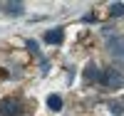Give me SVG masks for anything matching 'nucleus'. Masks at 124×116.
Returning a JSON list of instances; mask_svg holds the SVG:
<instances>
[{"mask_svg": "<svg viewBox=\"0 0 124 116\" xmlns=\"http://www.w3.org/2000/svg\"><path fill=\"white\" fill-rule=\"evenodd\" d=\"M47 106L52 109V111H60V109H62V96H57V94H50V96H47Z\"/></svg>", "mask_w": 124, "mask_h": 116, "instance_id": "7", "label": "nucleus"}, {"mask_svg": "<svg viewBox=\"0 0 124 116\" xmlns=\"http://www.w3.org/2000/svg\"><path fill=\"white\" fill-rule=\"evenodd\" d=\"M62 40H65V30L62 27H55V30H47L45 32V42L47 45H62Z\"/></svg>", "mask_w": 124, "mask_h": 116, "instance_id": "4", "label": "nucleus"}, {"mask_svg": "<svg viewBox=\"0 0 124 116\" xmlns=\"http://www.w3.org/2000/svg\"><path fill=\"white\" fill-rule=\"evenodd\" d=\"M107 49H109L112 57L124 59V37H119V35H107Z\"/></svg>", "mask_w": 124, "mask_h": 116, "instance_id": "3", "label": "nucleus"}, {"mask_svg": "<svg viewBox=\"0 0 124 116\" xmlns=\"http://www.w3.org/2000/svg\"><path fill=\"white\" fill-rule=\"evenodd\" d=\"M23 114V104L17 99L8 96V99H0V116H20Z\"/></svg>", "mask_w": 124, "mask_h": 116, "instance_id": "2", "label": "nucleus"}, {"mask_svg": "<svg viewBox=\"0 0 124 116\" xmlns=\"http://www.w3.org/2000/svg\"><path fill=\"white\" fill-rule=\"evenodd\" d=\"M27 49L32 52V55H40V47H37V42H35V40H27Z\"/></svg>", "mask_w": 124, "mask_h": 116, "instance_id": "10", "label": "nucleus"}, {"mask_svg": "<svg viewBox=\"0 0 124 116\" xmlns=\"http://www.w3.org/2000/svg\"><path fill=\"white\" fill-rule=\"evenodd\" d=\"M109 15L112 17H122L124 15V3H112L109 5Z\"/></svg>", "mask_w": 124, "mask_h": 116, "instance_id": "8", "label": "nucleus"}, {"mask_svg": "<svg viewBox=\"0 0 124 116\" xmlns=\"http://www.w3.org/2000/svg\"><path fill=\"white\" fill-rule=\"evenodd\" d=\"M109 111L114 114V116H122V114H124V106H122L119 101H112V104H109Z\"/></svg>", "mask_w": 124, "mask_h": 116, "instance_id": "9", "label": "nucleus"}, {"mask_svg": "<svg viewBox=\"0 0 124 116\" xmlns=\"http://www.w3.org/2000/svg\"><path fill=\"white\" fill-rule=\"evenodd\" d=\"M85 82H99V69H97L94 62H89L85 67Z\"/></svg>", "mask_w": 124, "mask_h": 116, "instance_id": "6", "label": "nucleus"}, {"mask_svg": "<svg viewBox=\"0 0 124 116\" xmlns=\"http://www.w3.org/2000/svg\"><path fill=\"white\" fill-rule=\"evenodd\" d=\"M94 20H97V15H85V17H82V22H94Z\"/></svg>", "mask_w": 124, "mask_h": 116, "instance_id": "11", "label": "nucleus"}, {"mask_svg": "<svg viewBox=\"0 0 124 116\" xmlns=\"http://www.w3.org/2000/svg\"><path fill=\"white\" fill-rule=\"evenodd\" d=\"M99 82L104 84V87H109V89H122L124 87V74L119 69H104L99 74Z\"/></svg>", "mask_w": 124, "mask_h": 116, "instance_id": "1", "label": "nucleus"}, {"mask_svg": "<svg viewBox=\"0 0 124 116\" xmlns=\"http://www.w3.org/2000/svg\"><path fill=\"white\" fill-rule=\"evenodd\" d=\"M5 13L10 17H20V15L25 13V5L23 3H5Z\"/></svg>", "mask_w": 124, "mask_h": 116, "instance_id": "5", "label": "nucleus"}]
</instances>
